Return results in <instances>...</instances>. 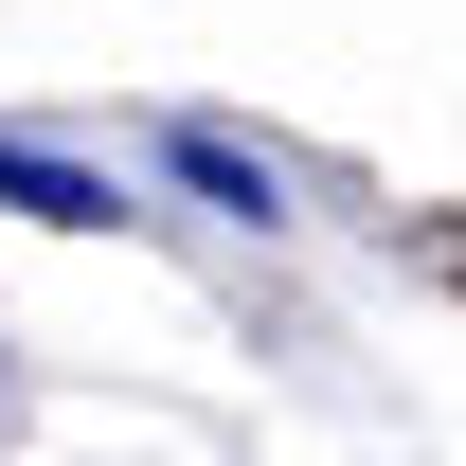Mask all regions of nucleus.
Segmentation results:
<instances>
[{"label":"nucleus","instance_id":"f257e3e1","mask_svg":"<svg viewBox=\"0 0 466 466\" xmlns=\"http://www.w3.org/2000/svg\"><path fill=\"white\" fill-rule=\"evenodd\" d=\"M0 216L108 233V216H126V179H108V162H72V144H36V126H0Z\"/></svg>","mask_w":466,"mask_h":466},{"label":"nucleus","instance_id":"f03ea898","mask_svg":"<svg viewBox=\"0 0 466 466\" xmlns=\"http://www.w3.org/2000/svg\"><path fill=\"white\" fill-rule=\"evenodd\" d=\"M162 162H179V198H216V216H288V162L233 144V126H198V108L162 126Z\"/></svg>","mask_w":466,"mask_h":466}]
</instances>
